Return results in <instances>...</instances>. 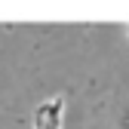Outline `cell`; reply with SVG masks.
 <instances>
[{"label": "cell", "mask_w": 129, "mask_h": 129, "mask_svg": "<svg viewBox=\"0 0 129 129\" xmlns=\"http://www.w3.org/2000/svg\"><path fill=\"white\" fill-rule=\"evenodd\" d=\"M61 111H64L61 95H55L52 102L40 105L37 114H34V129H61Z\"/></svg>", "instance_id": "1"}]
</instances>
